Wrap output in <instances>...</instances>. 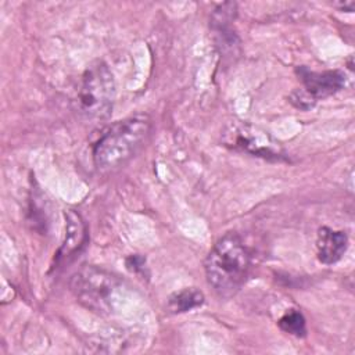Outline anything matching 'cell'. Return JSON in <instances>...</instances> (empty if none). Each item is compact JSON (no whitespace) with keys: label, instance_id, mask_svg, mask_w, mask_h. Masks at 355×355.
I'll list each match as a JSON object with an SVG mask.
<instances>
[{"label":"cell","instance_id":"1","mask_svg":"<svg viewBox=\"0 0 355 355\" xmlns=\"http://www.w3.org/2000/svg\"><path fill=\"white\" fill-rule=\"evenodd\" d=\"M151 130L147 115H135L108 126L93 144V162L107 173L123 166L144 146Z\"/></svg>","mask_w":355,"mask_h":355},{"label":"cell","instance_id":"2","mask_svg":"<svg viewBox=\"0 0 355 355\" xmlns=\"http://www.w3.org/2000/svg\"><path fill=\"white\" fill-rule=\"evenodd\" d=\"M250 252L239 234L220 237L205 258L208 284L220 297H232L240 290L250 270Z\"/></svg>","mask_w":355,"mask_h":355},{"label":"cell","instance_id":"3","mask_svg":"<svg viewBox=\"0 0 355 355\" xmlns=\"http://www.w3.org/2000/svg\"><path fill=\"white\" fill-rule=\"evenodd\" d=\"M75 298L89 311L111 313L122 294L123 282L114 273L98 266H83L69 280Z\"/></svg>","mask_w":355,"mask_h":355},{"label":"cell","instance_id":"4","mask_svg":"<svg viewBox=\"0 0 355 355\" xmlns=\"http://www.w3.org/2000/svg\"><path fill=\"white\" fill-rule=\"evenodd\" d=\"M115 98V80L108 65L103 61L90 64L82 75L76 94L79 114L93 122L111 115Z\"/></svg>","mask_w":355,"mask_h":355},{"label":"cell","instance_id":"5","mask_svg":"<svg viewBox=\"0 0 355 355\" xmlns=\"http://www.w3.org/2000/svg\"><path fill=\"white\" fill-rule=\"evenodd\" d=\"M226 147L259 157L268 161H286V153L268 132L241 121L229 122L222 133Z\"/></svg>","mask_w":355,"mask_h":355},{"label":"cell","instance_id":"6","mask_svg":"<svg viewBox=\"0 0 355 355\" xmlns=\"http://www.w3.org/2000/svg\"><path fill=\"white\" fill-rule=\"evenodd\" d=\"M297 72L304 83V90L315 101L337 93L345 85V75L337 69L315 72L301 67L297 69Z\"/></svg>","mask_w":355,"mask_h":355},{"label":"cell","instance_id":"7","mask_svg":"<svg viewBox=\"0 0 355 355\" xmlns=\"http://www.w3.org/2000/svg\"><path fill=\"white\" fill-rule=\"evenodd\" d=\"M348 237L344 232L330 227H320L316 237L318 258L322 263L330 265L340 261L347 251Z\"/></svg>","mask_w":355,"mask_h":355},{"label":"cell","instance_id":"8","mask_svg":"<svg viewBox=\"0 0 355 355\" xmlns=\"http://www.w3.org/2000/svg\"><path fill=\"white\" fill-rule=\"evenodd\" d=\"M67 218V233L65 240L61 245L58 259H68L72 257L86 241V226L83 219L75 211H68Z\"/></svg>","mask_w":355,"mask_h":355},{"label":"cell","instance_id":"9","mask_svg":"<svg viewBox=\"0 0 355 355\" xmlns=\"http://www.w3.org/2000/svg\"><path fill=\"white\" fill-rule=\"evenodd\" d=\"M204 302V294L197 288H183L172 294L168 300V309L173 313L187 312Z\"/></svg>","mask_w":355,"mask_h":355},{"label":"cell","instance_id":"10","mask_svg":"<svg viewBox=\"0 0 355 355\" xmlns=\"http://www.w3.org/2000/svg\"><path fill=\"white\" fill-rule=\"evenodd\" d=\"M277 323L284 333L291 334L294 337H304L306 333L305 319L302 313L295 309H290L288 312H286Z\"/></svg>","mask_w":355,"mask_h":355},{"label":"cell","instance_id":"11","mask_svg":"<svg viewBox=\"0 0 355 355\" xmlns=\"http://www.w3.org/2000/svg\"><path fill=\"white\" fill-rule=\"evenodd\" d=\"M290 101L298 107V108H302V110H308L311 108L313 104H315V100L304 90V89H298V90H294L290 96Z\"/></svg>","mask_w":355,"mask_h":355},{"label":"cell","instance_id":"12","mask_svg":"<svg viewBox=\"0 0 355 355\" xmlns=\"http://www.w3.org/2000/svg\"><path fill=\"white\" fill-rule=\"evenodd\" d=\"M341 10H345V11H354V7H355V3L354 1H348V3H340L337 4Z\"/></svg>","mask_w":355,"mask_h":355}]
</instances>
